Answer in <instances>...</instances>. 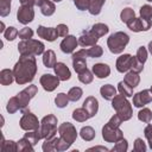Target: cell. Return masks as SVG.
<instances>
[{
  "label": "cell",
  "mask_w": 152,
  "mask_h": 152,
  "mask_svg": "<svg viewBox=\"0 0 152 152\" xmlns=\"http://www.w3.org/2000/svg\"><path fill=\"white\" fill-rule=\"evenodd\" d=\"M135 57H137V59H138L141 64H144V63L146 62V59H147V49H146L145 46H140V48L137 50Z\"/></svg>",
  "instance_id": "obj_47"
},
{
  "label": "cell",
  "mask_w": 152,
  "mask_h": 152,
  "mask_svg": "<svg viewBox=\"0 0 152 152\" xmlns=\"http://www.w3.org/2000/svg\"><path fill=\"white\" fill-rule=\"evenodd\" d=\"M124 81H125L129 87L135 88V87H138V84H139V82H140V76H139L138 72L131 70V71H127V72H126Z\"/></svg>",
  "instance_id": "obj_23"
},
{
  "label": "cell",
  "mask_w": 152,
  "mask_h": 152,
  "mask_svg": "<svg viewBox=\"0 0 152 152\" xmlns=\"http://www.w3.org/2000/svg\"><path fill=\"white\" fill-rule=\"evenodd\" d=\"M55 137L53 138H50V139H44V142H43V151L44 152H51V151H55Z\"/></svg>",
  "instance_id": "obj_48"
},
{
  "label": "cell",
  "mask_w": 152,
  "mask_h": 152,
  "mask_svg": "<svg viewBox=\"0 0 152 152\" xmlns=\"http://www.w3.org/2000/svg\"><path fill=\"white\" fill-rule=\"evenodd\" d=\"M138 119L140 121L145 122V124H150L151 120H152V112H151V109L150 108H146V107L142 108V109H140L139 113H138Z\"/></svg>",
  "instance_id": "obj_40"
},
{
  "label": "cell",
  "mask_w": 152,
  "mask_h": 152,
  "mask_svg": "<svg viewBox=\"0 0 152 152\" xmlns=\"http://www.w3.org/2000/svg\"><path fill=\"white\" fill-rule=\"evenodd\" d=\"M52 1H55V2H61L62 0H52Z\"/></svg>",
  "instance_id": "obj_60"
},
{
  "label": "cell",
  "mask_w": 152,
  "mask_h": 152,
  "mask_svg": "<svg viewBox=\"0 0 152 152\" xmlns=\"http://www.w3.org/2000/svg\"><path fill=\"white\" fill-rule=\"evenodd\" d=\"M74 2H75V6L77 7V10H80V11L89 10L90 0H74Z\"/></svg>",
  "instance_id": "obj_51"
},
{
  "label": "cell",
  "mask_w": 152,
  "mask_h": 152,
  "mask_svg": "<svg viewBox=\"0 0 152 152\" xmlns=\"http://www.w3.org/2000/svg\"><path fill=\"white\" fill-rule=\"evenodd\" d=\"M100 38L90 30V31H86L83 32L80 37H78V45H81L82 48H88V46H93L97 43Z\"/></svg>",
  "instance_id": "obj_17"
},
{
  "label": "cell",
  "mask_w": 152,
  "mask_h": 152,
  "mask_svg": "<svg viewBox=\"0 0 152 152\" xmlns=\"http://www.w3.org/2000/svg\"><path fill=\"white\" fill-rule=\"evenodd\" d=\"M44 0H20V4L24 6H40Z\"/></svg>",
  "instance_id": "obj_56"
},
{
  "label": "cell",
  "mask_w": 152,
  "mask_h": 152,
  "mask_svg": "<svg viewBox=\"0 0 152 152\" xmlns=\"http://www.w3.org/2000/svg\"><path fill=\"white\" fill-rule=\"evenodd\" d=\"M133 150L135 152H145L146 151V144L141 138H137L134 140V147Z\"/></svg>",
  "instance_id": "obj_50"
},
{
  "label": "cell",
  "mask_w": 152,
  "mask_h": 152,
  "mask_svg": "<svg viewBox=\"0 0 152 152\" xmlns=\"http://www.w3.org/2000/svg\"><path fill=\"white\" fill-rule=\"evenodd\" d=\"M118 90H119V93H120L121 95H124V96H126V97H132V96H133V88L129 87L125 81L119 82V84H118Z\"/></svg>",
  "instance_id": "obj_33"
},
{
  "label": "cell",
  "mask_w": 152,
  "mask_h": 152,
  "mask_svg": "<svg viewBox=\"0 0 152 152\" xmlns=\"http://www.w3.org/2000/svg\"><path fill=\"white\" fill-rule=\"evenodd\" d=\"M14 81V74L13 70L10 69H2L0 71V83L2 86H10Z\"/></svg>",
  "instance_id": "obj_24"
},
{
  "label": "cell",
  "mask_w": 152,
  "mask_h": 152,
  "mask_svg": "<svg viewBox=\"0 0 152 152\" xmlns=\"http://www.w3.org/2000/svg\"><path fill=\"white\" fill-rule=\"evenodd\" d=\"M18 34H19L18 30H17L15 27H13V26L7 27V28L5 30V32H4V37H5L7 40H14Z\"/></svg>",
  "instance_id": "obj_46"
},
{
  "label": "cell",
  "mask_w": 152,
  "mask_h": 152,
  "mask_svg": "<svg viewBox=\"0 0 152 152\" xmlns=\"http://www.w3.org/2000/svg\"><path fill=\"white\" fill-rule=\"evenodd\" d=\"M152 102V90L144 89L133 95V106L137 108H142L144 106Z\"/></svg>",
  "instance_id": "obj_11"
},
{
  "label": "cell",
  "mask_w": 152,
  "mask_h": 152,
  "mask_svg": "<svg viewBox=\"0 0 152 152\" xmlns=\"http://www.w3.org/2000/svg\"><path fill=\"white\" fill-rule=\"evenodd\" d=\"M0 148H1L2 152H17L18 151V144L13 140H5V138L2 135Z\"/></svg>",
  "instance_id": "obj_27"
},
{
  "label": "cell",
  "mask_w": 152,
  "mask_h": 152,
  "mask_svg": "<svg viewBox=\"0 0 152 152\" xmlns=\"http://www.w3.org/2000/svg\"><path fill=\"white\" fill-rule=\"evenodd\" d=\"M80 135H81V138H82L83 140H86V141H91V140L95 138L96 133H95V129H94L91 126H84V127L81 128Z\"/></svg>",
  "instance_id": "obj_28"
},
{
  "label": "cell",
  "mask_w": 152,
  "mask_h": 152,
  "mask_svg": "<svg viewBox=\"0 0 152 152\" xmlns=\"http://www.w3.org/2000/svg\"><path fill=\"white\" fill-rule=\"evenodd\" d=\"M100 94H101V96H102L104 100L110 101V100H113V97L116 95V89H115L114 86H112V84H104V86H102V87L100 88Z\"/></svg>",
  "instance_id": "obj_22"
},
{
  "label": "cell",
  "mask_w": 152,
  "mask_h": 152,
  "mask_svg": "<svg viewBox=\"0 0 152 152\" xmlns=\"http://www.w3.org/2000/svg\"><path fill=\"white\" fill-rule=\"evenodd\" d=\"M97 151V150H100V151H109L107 147H103V146H95V147H90V148H88V151Z\"/></svg>",
  "instance_id": "obj_57"
},
{
  "label": "cell",
  "mask_w": 152,
  "mask_h": 152,
  "mask_svg": "<svg viewBox=\"0 0 152 152\" xmlns=\"http://www.w3.org/2000/svg\"><path fill=\"white\" fill-rule=\"evenodd\" d=\"M23 116H21V119H20V121H19V126H20V128L21 129H24V131H34V129H38L39 128V126H40V122H39V120H38V118L33 114V113H31V112H28V110H26V109H24L23 110Z\"/></svg>",
  "instance_id": "obj_6"
},
{
  "label": "cell",
  "mask_w": 152,
  "mask_h": 152,
  "mask_svg": "<svg viewBox=\"0 0 152 152\" xmlns=\"http://www.w3.org/2000/svg\"><path fill=\"white\" fill-rule=\"evenodd\" d=\"M53 70H55V75L61 81H68L71 77V72H70L69 68L63 62H57L55 64V66H53Z\"/></svg>",
  "instance_id": "obj_19"
},
{
  "label": "cell",
  "mask_w": 152,
  "mask_h": 152,
  "mask_svg": "<svg viewBox=\"0 0 152 152\" xmlns=\"http://www.w3.org/2000/svg\"><path fill=\"white\" fill-rule=\"evenodd\" d=\"M19 38H21L23 40H25V39H31L32 37H33V31H32V28H30V27H24V28H21L20 31H19Z\"/></svg>",
  "instance_id": "obj_49"
},
{
  "label": "cell",
  "mask_w": 152,
  "mask_h": 152,
  "mask_svg": "<svg viewBox=\"0 0 152 152\" xmlns=\"http://www.w3.org/2000/svg\"><path fill=\"white\" fill-rule=\"evenodd\" d=\"M148 51H150V53L152 55V42L148 43Z\"/></svg>",
  "instance_id": "obj_59"
},
{
  "label": "cell",
  "mask_w": 152,
  "mask_h": 152,
  "mask_svg": "<svg viewBox=\"0 0 152 152\" xmlns=\"http://www.w3.org/2000/svg\"><path fill=\"white\" fill-rule=\"evenodd\" d=\"M142 69H144V64H141L138 59H137V57L135 56H133V59H132V66H131V70L132 71H135V72H141L142 71Z\"/></svg>",
  "instance_id": "obj_52"
},
{
  "label": "cell",
  "mask_w": 152,
  "mask_h": 152,
  "mask_svg": "<svg viewBox=\"0 0 152 152\" xmlns=\"http://www.w3.org/2000/svg\"><path fill=\"white\" fill-rule=\"evenodd\" d=\"M122 122H124L122 119H121L118 114H114V115L109 119V121H108V124L112 125V126H114V127H120V125H121Z\"/></svg>",
  "instance_id": "obj_55"
},
{
  "label": "cell",
  "mask_w": 152,
  "mask_h": 152,
  "mask_svg": "<svg viewBox=\"0 0 152 152\" xmlns=\"http://www.w3.org/2000/svg\"><path fill=\"white\" fill-rule=\"evenodd\" d=\"M87 53H88L89 57L99 58V57H101V56L103 55V50H102V48H101L100 45L95 44V45H93L91 48H89V49L87 50Z\"/></svg>",
  "instance_id": "obj_43"
},
{
  "label": "cell",
  "mask_w": 152,
  "mask_h": 152,
  "mask_svg": "<svg viewBox=\"0 0 152 152\" xmlns=\"http://www.w3.org/2000/svg\"><path fill=\"white\" fill-rule=\"evenodd\" d=\"M87 50L86 49H81L76 52L72 53V66H74V70L80 74L82 71H84L87 69Z\"/></svg>",
  "instance_id": "obj_10"
},
{
  "label": "cell",
  "mask_w": 152,
  "mask_h": 152,
  "mask_svg": "<svg viewBox=\"0 0 152 152\" xmlns=\"http://www.w3.org/2000/svg\"><path fill=\"white\" fill-rule=\"evenodd\" d=\"M78 45V39L72 36V34H68L62 42H61V50L64 53H74L75 49Z\"/></svg>",
  "instance_id": "obj_15"
},
{
  "label": "cell",
  "mask_w": 152,
  "mask_h": 152,
  "mask_svg": "<svg viewBox=\"0 0 152 152\" xmlns=\"http://www.w3.org/2000/svg\"><path fill=\"white\" fill-rule=\"evenodd\" d=\"M82 107L88 112L89 116L93 118V116H95V115L97 114V110H99V101H97V99L94 97V96H88V97L84 100Z\"/></svg>",
  "instance_id": "obj_20"
},
{
  "label": "cell",
  "mask_w": 152,
  "mask_h": 152,
  "mask_svg": "<svg viewBox=\"0 0 152 152\" xmlns=\"http://www.w3.org/2000/svg\"><path fill=\"white\" fill-rule=\"evenodd\" d=\"M144 134H145V138L147 139L150 148L152 150V125L151 124H147V126L144 129Z\"/></svg>",
  "instance_id": "obj_53"
},
{
  "label": "cell",
  "mask_w": 152,
  "mask_h": 152,
  "mask_svg": "<svg viewBox=\"0 0 152 152\" xmlns=\"http://www.w3.org/2000/svg\"><path fill=\"white\" fill-rule=\"evenodd\" d=\"M18 51L20 56H38L45 52V45L40 40L25 39L18 44Z\"/></svg>",
  "instance_id": "obj_3"
},
{
  "label": "cell",
  "mask_w": 152,
  "mask_h": 152,
  "mask_svg": "<svg viewBox=\"0 0 152 152\" xmlns=\"http://www.w3.org/2000/svg\"><path fill=\"white\" fill-rule=\"evenodd\" d=\"M140 18L148 21V23H152V6L150 5H142L140 7Z\"/></svg>",
  "instance_id": "obj_35"
},
{
  "label": "cell",
  "mask_w": 152,
  "mask_h": 152,
  "mask_svg": "<svg viewBox=\"0 0 152 152\" xmlns=\"http://www.w3.org/2000/svg\"><path fill=\"white\" fill-rule=\"evenodd\" d=\"M91 71L97 78H106L110 75V68L108 64H104V63L94 64L91 68Z\"/></svg>",
  "instance_id": "obj_21"
},
{
  "label": "cell",
  "mask_w": 152,
  "mask_h": 152,
  "mask_svg": "<svg viewBox=\"0 0 152 152\" xmlns=\"http://www.w3.org/2000/svg\"><path fill=\"white\" fill-rule=\"evenodd\" d=\"M5 30H6V28H5V24L1 21V28H0V32H1V33H4V32H5Z\"/></svg>",
  "instance_id": "obj_58"
},
{
  "label": "cell",
  "mask_w": 152,
  "mask_h": 152,
  "mask_svg": "<svg viewBox=\"0 0 152 152\" xmlns=\"http://www.w3.org/2000/svg\"><path fill=\"white\" fill-rule=\"evenodd\" d=\"M57 33H58V37H66L68 36V32H69V27L65 25V24H58L57 27Z\"/></svg>",
  "instance_id": "obj_54"
},
{
  "label": "cell",
  "mask_w": 152,
  "mask_h": 152,
  "mask_svg": "<svg viewBox=\"0 0 152 152\" xmlns=\"http://www.w3.org/2000/svg\"><path fill=\"white\" fill-rule=\"evenodd\" d=\"M127 26L133 32H141V31H148L152 26V23H148L141 18H133L127 23Z\"/></svg>",
  "instance_id": "obj_14"
},
{
  "label": "cell",
  "mask_w": 152,
  "mask_h": 152,
  "mask_svg": "<svg viewBox=\"0 0 152 152\" xmlns=\"http://www.w3.org/2000/svg\"><path fill=\"white\" fill-rule=\"evenodd\" d=\"M58 133L59 137L65 140L66 142H69L70 145H72L77 138V131L75 128V126L70 122H63L58 126Z\"/></svg>",
  "instance_id": "obj_7"
},
{
  "label": "cell",
  "mask_w": 152,
  "mask_h": 152,
  "mask_svg": "<svg viewBox=\"0 0 152 152\" xmlns=\"http://www.w3.org/2000/svg\"><path fill=\"white\" fill-rule=\"evenodd\" d=\"M37 34L38 37L48 40V42H55L58 37V33H57V30L56 27H45L43 25L38 26L37 28Z\"/></svg>",
  "instance_id": "obj_16"
},
{
  "label": "cell",
  "mask_w": 152,
  "mask_h": 152,
  "mask_svg": "<svg viewBox=\"0 0 152 152\" xmlns=\"http://www.w3.org/2000/svg\"><path fill=\"white\" fill-rule=\"evenodd\" d=\"M127 148H128V142L125 138H122V139H120L119 141L115 142L114 147L110 151H113V152H126Z\"/></svg>",
  "instance_id": "obj_44"
},
{
  "label": "cell",
  "mask_w": 152,
  "mask_h": 152,
  "mask_svg": "<svg viewBox=\"0 0 152 152\" xmlns=\"http://www.w3.org/2000/svg\"><path fill=\"white\" fill-rule=\"evenodd\" d=\"M132 59H133V56L129 55V53H124L121 55L118 59H116V70L119 72H127L131 70V66H132Z\"/></svg>",
  "instance_id": "obj_18"
},
{
  "label": "cell",
  "mask_w": 152,
  "mask_h": 152,
  "mask_svg": "<svg viewBox=\"0 0 152 152\" xmlns=\"http://www.w3.org/2000/svg\"><path fill=\"white\" fill-rule=\"evenodd\" d=\"M128 43H129V36L121 31L112 33L107 39V46H108L109 51L114 55L122 53L124 49L126 48V45Z\"/></svg>",
  "instance_id": "obj_4"
},
{
  "label": "cell",
  "mask_w": 152,
  "mask_h": 152,
  "mask_svg": "<svg viewBox=\"0 0 152 152\" xmlns=\"http://www.w3.org/2000/svg\"><path fill=\"white\" fill-rule=\"evenodd\" d=\"M102 138L107 142H116L124 138V133L120 127H114L107 122L102 127Z\"/></svg>",
  "instance_id": "obj_9"
},
{
  "label": "cell",
  "mask_w": 152,
  "mask_h": 152,
  "mask_svg": "<svg viewBox=\"0 0 152 152\" xmlns=\"http://www.w3.org/2000/svg\"><path fill=\"white\" fill-rule=\"evenodd\" d=\"M106 0H90V5H89V13L91 15H97L101 13L102 6L104 4Z\"/></svg>",
  "instance_id": "obj_31"
},
{
  "label": "cell",
  "mask_w": 152,
  "mask_h": 152,
  "mask_svg": "<svg viewBox=\"0 0 152 152\" xmlns=\"http://www.w3.org/2000/svg\"><path fill=\"white\" fill-rule=\"evenodd\" d=\"M11 1L12 0H0V15L6 17L11 12Z\"/></svg>",
  "instance_id": "obj_45"
},
{
  "label": "cell",
  "mask_w": 152,
  "mask_h": 152,
  "mask_svg": "<svg viewBox=\"0 0 152 152\" xmlns=\"http://www.w3.org/2000/svg\"><path fill=\"white\" fill-rule=\"evenodd\" d=\"M83 95V90L80 88V87H72L69 91H68V97L70 101L72 102H76L78 101Z\"/></svg>",
  "instance_id": "obj_39"
},
{
  "label": "cell",
  "mask_w": 152,
  "mask_h": 152,
  "mask_svg": "<svg viewBox=\"0 0 152 152\" xmlns=\"http://www.w3.org/2000/svg\"><path fill=\"white\" fill-rule=\"evenodd\" d=\"M17 19L20 24L26 25L34 19V10L32 6H24L21 5L17 11Z\"/></svg>",
  "instance_id": "obj_12"
},
{
  "label": "cell",
  "mask_w": 152,
  "mask_h": 152,
  "mask_svg": "<svg viewBox=\"0 0 152 152\" xmlns=\"http://www.w3.org/2000/svg\"><path fill=\"white\" fill-rule=\"evenodd\" d=\"M53 145H55V151H57V152L65 151V150H68V148L71 146L69 142H66L65 140H63L61 137H55V142H53Z\"/></svg>",
  "instance_id": "obj_42"
},
{
  "label": "cell",
  "mask_w": 152,
  "mask_h": 152,
  "mask_svg": "<svg viewBox=\"0 0 152 152\" xmlns=\"http://www.w3.org/2000/svg\"><path fill=\"white\" fill-rule=\"evenodd\" d=\"M37 72V61L34 56H20L13 68L14 81L18 84H26L33 81Z\"/></svg>",
  "instance_id": "obj_1"
},
{
  "label": "cell",
  "mask_w": 152,
  "mask_h": 152,
  "mask_svg": "<svg viewBox=\"0 0 152 152\" xmlns=\"http://www.w3.org/2000/svg\"><path fill=\"white\" fill-rule=\"evenodd\" d=\"M112 107L115 109L116 114L122 119V121H127L133 115V109L131 102L124 95H115L112 100Z\"/></svg>",
  "instance_id": "obj_2"
},
{
  "label": "cell",
  "mask_w": 152,
  "mask_h": 152,
  "mask_svg": "<svg viewBox=\"0 0 152 152\" xmlns=\"http://www.w3.org/2000/svg\"><path fill=\"white\" fill-rule=\"evenodd\" d=\"M56 63V53L53 50H48L43 53V64L46 68H53Z\"/></svg>",
  "instance_id": "obj_26"
},
{
  "label": "cell",
  "mask_w": 152,
  "mask_h": 152,
  "mask_svg": "<svg viewBox=\"0 0 152 152\" xmlns=\"http://www.w3.org/2000/svg\"><path fill=\"white\" fill-rule=\"evenodd\" d=\"M20 109V103H19V100L17 96H13L8 100L7 102V106H6V110L10 113V114H13L15 112H18Z\"/></svg>",
  "instance_id": "obj_34"
},
{
  "label": "cell",
  "mask_w": 152,
  "mask_h": 152,
  "mask_svg": "<svg viewBox=\"0 0 152 152\" xmlns=\"http://www.w3.org/2000/svg\"><path fill=\"white\" fill-rule=\"evenodd\" d=\"M78 76V81L81 82V83H83V84H89V83H91L93 82V80H94V75H93V71H90V70H88V69H86L84 71H82V72H80V74H77Z\"/></svg>",
  "instance_id": "obj_37"
},
{
  "label": "cell",
  "mask_w": 152,
  "mask_h": 152,
  "mask_svg": "<svg viewBox=\"0 0 152 152\" xmlns=\"http://www.w3.org/2000/svg\"><path fill=\"white\" fill-rule=\"evenodd\" d=\"M69 97H68V94H65V93H59V94H57V96L55 97V103H56V106L58 107V108H64V107H66L68 106V103H69Z\"/></svg>",
  "instance_id": "obj_41"
},
{
  "label": "cell",
  "mask_w": 152,
  "mask_h": 152,
  "mask_svg": "<svg viewBox=\"0 0 152 152\" xmlns=\"http://www.w3.org/2000/svg\"><path fill=\"white\" fill-rule=\"evenodd\" d=\"M91 31L100 38V37H102V36H104V34H107L108 33V31H109V27L106 25V24H103V23H96V24H94L93 25V27H91Z\"/></svg>",
  "instance_id": "obj_32"
},
{
  "label": "cell",
  "mask_w": 152,
  "mask_h": 152,
  "mask_svg": "<svg viewBox=\"0 0 152 152\" xmlns=\"http://www.w3.org/2000/svg\"><path fill=\"white\" fill-rule=\"evenodd\" d=\"M39 131H40L42 139H50V138L56 137V133L58 132L57 118L53 114H48L46 116H44L40 121Z\"/></svg>",
  "instance_id": "obj_5"
},
{
  "label": "cell",
  "mask_w": 152,
  "mask_h": 152,
  "mask_svg": "<svg viewBox=\"0 0 152 152\" xmlns=\"http://www.w3.org/2000/svg\"><path fill=\"white\" fill-rule=\"evenodd\" d=\"M89 114L88 112L82 107V108H76L74 112H72V119L78 121V122H84L89 119Z\"/></svg>",
  "instance_id": "obj_29"
},
{
  "label": "cell",
  "mask_w": 152,
  "mask_h": 152,
  "mask_svg": "<svg viewBox=\"0 0 152 152\" xmlns=\"http://www.w3.org/2000/svg\"><path fill=\"white\" fill-rule=\"evenodd\" d=\"M146 1H152V0H146Z\"/></svg>",
  "instance_id": "obj_61"
},
{
  "label": "cell",
  "mask_w": 152,
  "mask_h": 152,
  "mask_svg": "<svg viewBox=\"0 0 152 152\" xmlns=\"http://www.w3.org/2000/svg\"><path fill=\"white\" fill-rule=\"evenodd\" d=\"M59 81L61 80L57 76H53L51 74H44L39 78V82H40L42 87L46 91H53L59 86Z\"/></svg>",
  "instance_id": "obj_13"
},
{
  "label": "cell",
  "mask_w": 152,
  "mask_h": 152,
  "mask_svg": "<svg viewBox=\"0 0 152 152\" xmlns=\"http://www.w3.org/2000/svg\"><path fill=\"white\" fill-rule=\"evenodd\" d=\"M26 139H28L30 140V142L34 146L40 139H42V135H40V131H39V128L38 129H34V131H27V133H25V135H24Z\"/></svg>",
  "instance_id": "obj_38"
},
{
  "label": "cell",
  "mask_w": 152,
  "mask_h": 152,
  "mask_svg": "<svg viewBox=\"0 0 152 152\" xmlns=\"http://www.w3.org/2000/svg\"><path fill=\"white\" fill-rule=\"evenodd\" d=\"M151 90H152V86H151Z\"/></svg>",
  "instance_id": "obj_62"
},
{
  "label": "cell",
  "mask_w": 152,
  "mask_h": 152,
  "mask_svg": "<svg viewBox=\"0 0 152 152\" xmlns=\"http://www.w3.org/2000/svg\"><path fill=\"white\" fill-rule=\"evenodd\" d=\"M17 144H18V152H33L34 151L33 145L25 137L19 139V141H17Z\"/></svg>",
  "instance_id": "obj_30"
},
{
  "label": "cell",
  "mask_w": 152,
  "mask_h": 152,
  "mask_svg": "<svg viewBox=\"0 0 152 152\" xmlns=\"http://www.w3.org/2000/svg\"><path fill=\"white\" fill-rule=\"evenodd\" d=\"M37 93H38L37 86L31 84V86L26 87L25 89H23L21 91H19V93L17 94V97H18V100H19L20 109H21V110H24V109L27 107V104H28L30 101L37 95Z\"/></svg>",
  "instance_id": "obj_8"
},
{
  "label": "cell",
  "mask_w": 152,
  "mask_h": 152,
  "mask_svg": "<svg viewBox=\"0 0 152 152\" xmlns=\"http://www.w3.org/2000/svg\"><path fill=\"white\" fill-rule=\"evenodd\" d=\"M39 7H40L42 14L45 15V17L52 15L55 13V11H56V6H55L53 1H51V0H44Z\"/></svg>",
  "instance_id": "obj_25"
},
{
  "label": "cell",
  "mask_w": 152,
  "mask_h": 152,
  "mask_svg": "<svg viewBox=\"0 0 152 152\" xmlns=\"http://www.w3.org/2000/svg\"><path fill=\"white\" fill-rule=\"evenodd\" d=\"M133 18H135V12H134V10H132L131 7L124 8V10L121 11V13H120V19H121V21L125 23V24H127V23H128L129 20H132Z\"/></svg>",
  "instance_id": "obj_36"
}]
</instances>
